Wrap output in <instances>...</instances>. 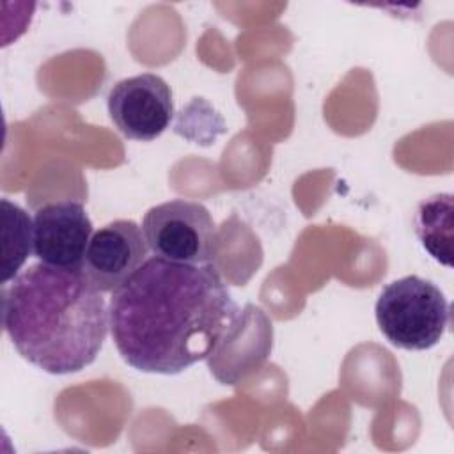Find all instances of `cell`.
<instances>
[{"label": "cell", "mask_w": 454, "mask_h": 454, "mask_svg": "<svg viewBox=\"0 0 454 454\" xmlns=\"http://www.w3.org/2000/svg\"><path fill=\"white\" fill-rule=\"evenodd\" d=\"M34 255L39 262L64 270H82L92 222L76 200H59L41 206L32 218Z\"/></svg>", "instance_id": "obj_7"}, {"label": "cell", "mask_w": 454, "mask_h": 454, "mask_svg": "<svg viewBox=\"0 0 454 454\" xmlns=\"http://www.w3.org/2000/svg\"><path fill=\"white\" fill-rule=\"evenodd\" d=\"M147 252L137 222L114 220L92 234L82 271L99 293H114L147 261Z\"/></svg>", "instance_id": "obj_6"}, {"label": "cell", "mask_w": 454, "mask_h": 454, "mask_svg": "<svg viewBox=\"0 0 454 454\" xmlns=\"http://www.w3.org/2000/svg\"><path fill=\"white\" fill-rule=\"evenodd\" d=\"M114 126L129 140L151 142L170 124L174 101L170 85L154 73H142L117 82L106 99Z\"/></svg>", "instance_id": "obj_5"}, {"label": "cell", "mask_w": 454, "mask_h": 454, "mask_svg": "<svg viewBox=\"0 0 454 454\" xmlns=\"http://www.w3.org/2000/svg\"><path fill=\"white\" fill-rule=\"evenodd\" d=\"M376 323L387 340L406 351L436 346L450 323V307L436 284L406 275L387 284L374 305Z\"/></svg>", "instance_id": "obj_3"}, {"label": "cell", "mask_w": 454, "mask_h": 454, "mask_svg": "<svg viewBox=\"0 0 454 454\" xmlns=\"http://www.w3.org/2000/svg\"><path fill=\"white\" fill-rule=\"evenodd\" d=\"M415 232L433 259L452 266V195L438 193L417 206Z\"/></svg>", "instance_id": "obj_8"}, {"label": "cell", "mask_w": 454, "mask_h": 454, "mask_svg": "<svg viewBox=\"0 0 454 454\" xmlns=\"http://www.w3.org/2000/svg\"><path fill=\"white\" fill-rule=\"evenodd\" d=\"M142 231L156 257L183 264H211L216 255V223L200 202L172 199L156 204L144 215Z\"/></svg>", "instance_id": "obj_4"}, {"label": "cell", "mask_w": 454, "mask_h": 454, "mask_svg": "<svg viewBox=\"0 0 454 454\" xmlns=\"http://www.w3.org/2000/svg\"><path fill=\"white\" fill-rule=\"evenodd\" d=\"M2 209V284L12 280L30 252H34V223L27 211L9 199L0 200Z\"/></svg>", "instance_id": "obj_9"}, {"label": "cell", "mask_w": 454, "mask_h": 454, "mask_svg": "<svg viewBox=\"0 0 454 454\" xmlns=\"http://www.w3.org/2000/svg\"><path fill=\"white\" fill-rule=\"evenodd\" d=\"M110 333L137 371L177 374L207 358L239 309L211 264L149 257L108 303Z\"/></svg>", "instance_id": "obj_1"}, {"label": "cell", "mask_w": 454, "mask_h": 454, "mask_svg": "<svg viewBox=\"0 0 454 454\" xmlns=\"http://www.w3.org/2000/svg\"><path fill=\"white\" fill-rule=\"evenodd\" d=\"M2 325L16 351L50 374L90 365L110 330L108 305L82 270L37 262L4 287Z\"/></svg>", "instance_id": "obj_2"}]
</instances>
